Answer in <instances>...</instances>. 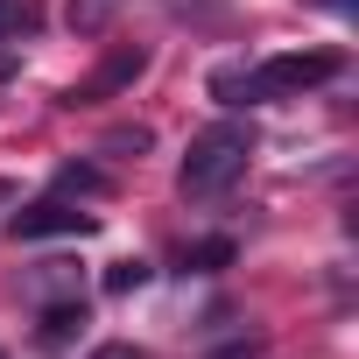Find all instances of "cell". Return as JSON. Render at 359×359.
Returning a JSON list of instances; mask_svg holds the SVG:
<instances>
[{
  "label": "cell",
  "mask_w": 359,
  "mask_h": 359,
  "mask_svg": "<svg viewBox=\"0 0 359 359\" xmlns=\"http://www.w3.org/2000/svg\"><path fill=\"white\" fill-rule=\"evenodd\" d=\"M141 71H148V50H134V43H127V50H113V57H106V64H99V71H92V78L71 92V106H85V99H106V92L134 85Z\"/></svg>",
  "instance_id": "4"
},
{
  "label": "cell",
  "mask_w": 359,
  "mask_h": 359,
  "mask_svg": "<svg viewBox=\"0 0 359 359\" xmlns=\"http://www.w3.org/2000/svg\"><path fill=\"white\" fill-rule=\"evenodd\" d=\"M36 29V8L29 0H0V43H15V36H29Z\"/></svg>",
  "instance_id": "8"
},
{
  "label": "cell",
  "mask_w": 359,
  "mask_h": 359,
  "mask_svg": "<svg viewBox=\"0 0 359 359\" xmlns=\"http://www.w3.org/2000/svg\"><path fill=\"white\" fill-rule=\"evenodd\" d=\"M92 359H148V352H141V345H99Z\"/></svg>",
  "instance_id": "11"
},
{
  "label": "cell",
  "mask_w": 359,
  "mask_h": 359,
  "mask_svg": "<svg viewBox=\"0 0 359 359\" xmlns=\"http://www.w3.org/2000/svg\"><path fill=\"white\" fill-rule=\"evenodd\" d=\"M324 78H338V50H289V57H261L247 71H219L212 92L226 106H268V99H303Z\"/></svg>",
  "instance_id": "1"
},
{
  "label": "cell",
  "mask_w": 359,
  "mask_h": 359,
  "mask_svg": "<svg viewBox=\"0 0 359 359\" xmlns=\"http://www.w3.org/2000/svg\"><path fill=\"white\" fill-rule=\"evenodd\" d=\"M141 282H148V261H113V268H106V289H113V296H127V289H141Z\"/></svg>",
  "instance_id": "9"
},
{
  "label": "cell",
  "mask_w": 359,
  "mask_h": 359,
  "mask_svg": "<svg viewBox=\"0 0 359 359\" xmlns=\"http://www.w3.org/2000/svg\"><path fill=\"white\" fill-rule=\"evenodd\" d=\"M57 191H64V198H99L106 176H99L92 162H71V169H57Z\"/></svg>",
  "instance_id": "7"
},
{
  "label": "cell",
  "mask_w": 359,
  "mask_h": 359,
  "mask_svg": "<svg viewBox=\"0 0 359 359\" xmlns=\"http://www.w3.org/2000/svg\"><path fill=\"white\" fill-rule=\"evenodd\" d=\"M22 296H29V303H71V296H85V289H78V268H71V261H36L29 282H22Z\"/></svg>",
  "instance_id": "5"
},
{
  "label": "cell",
  "mask_w": 359,
  "mask_h": 359,
  "mask_svg": "<svg viewBox=\"0 0 359 359\" xmlns=\"http://www.w3.org/2000/svg\"><path fill=\"white\" fill-rule=\"evenodd\" d=\"M324 8H331V15H352V0H324Z\"/></svg>",
  "instance_id": "13"
},
{
  "label": "cell",
  "mask_w": 359,
  "mask_h": 359,
  "mask_svg": "<svg viewBox=\"0 0 359 359\" xmlns=\"http://www.w3.org/2000/svg\"><path fill=\"white\" fill-rule=\"evenodd\" d=\"M0 359H8V352H0Z\"/></svg>",
  "instance_id": "14"
},
{
  "label": "cell",
  "mask_w": 359,
  "mask_h": 359,
  "mask_svg": "<svg viewBox=\"0 0 359 359\" xmlns=\"http://www.w3.org/2000/svg\"><path fill=\"white\" fill-rule=\"evenodd\" d=\"M113 8H120V0H71V29H85V36H92Z\"/></svg>",
  "instance_id": "10"
},
{
  "label": "cell",
  "mask_w": 359,
  "mask_h": 359,
  "mask_svg": "<svg viewBox=\"0 0 359 359\" xmlns=\"http://www.w3.org/2000/svg\"><path fill=\"white\" fill-rule=\"evenodd\" d=\"M8 233H15V240H57V233H92V212H85L78 198H64V191H50V198H36V205H22V212L8 219Z\"/></svg>",
  "instance_id": "3"
},
{
  "label": "cell",
  "mask_w": 359,
  "mask_h": 359,
  "mask_svg": "<svg viewBox=\"0 0 359 359\" xmlns=\"http://www.w3.org/2000/svg\"><path fill=\"white\" fill-rule=\"evenodd\" d=\"M85 331V296H71V303H43V345H71Z\"/></svg>",
  "instance_id": "6"
},
{
  "label": "cell",
  "mask_w": 359,
  "mask_h": 359,
  "mask_svg": "<svg viewBox=\"0 0 359 359\" xmlns=\"http://www.w3.org/2000/svg\"><path fill=\"white\" fill-rule=\"evenodd\" d=\"M219 359H254V345H226V352H219Z\"/></svg>",
  "instance_id": "12"
},
{
  "label": "cell",
  "mask_w": 359,
  "mask_h": 359,
  "mask_svg": "<svg viewBox=\"0 0 359 359\" xmlns=\"http://www.w3.org/2000/svg\"><path fill=\"white\" fill-rule=\"evenodd\" d=\"M247 162H254V127L247 120H219V127H205L191 141L176 184H184V198H226L240 176H247Z\"/></svg>",
  "instance_id": "2"
}]
</instances>
